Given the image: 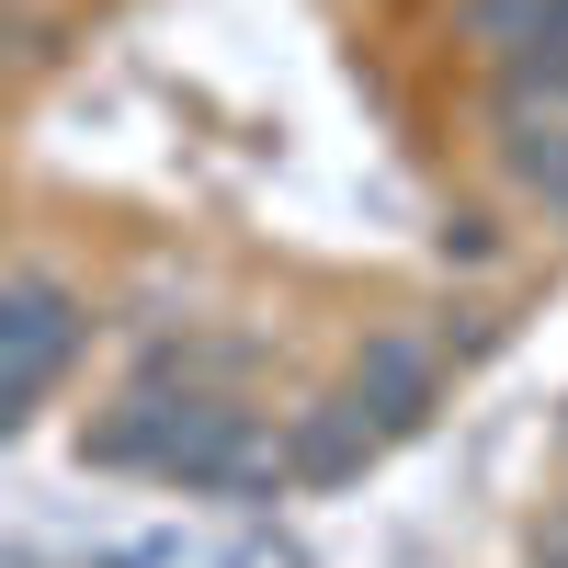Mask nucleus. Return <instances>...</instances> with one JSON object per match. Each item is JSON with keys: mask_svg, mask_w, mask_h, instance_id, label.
<instances>
[{"mask_svg": "<svg viewBox=\"0 0 568 568\" xmlns=\"http://www.w3.org/2000/svg\"><path fill=\"white\" fill-rule=\"evenodd\" d=\"M80 342H91V307L69 296V284H45V273H23V284H0V420H23L58 375L80 364Z\"/></svg>", "mask_w": 568, "mask_h": 568, "instance_id": "obj_1", "label": "nucleus"}]
</instances>
